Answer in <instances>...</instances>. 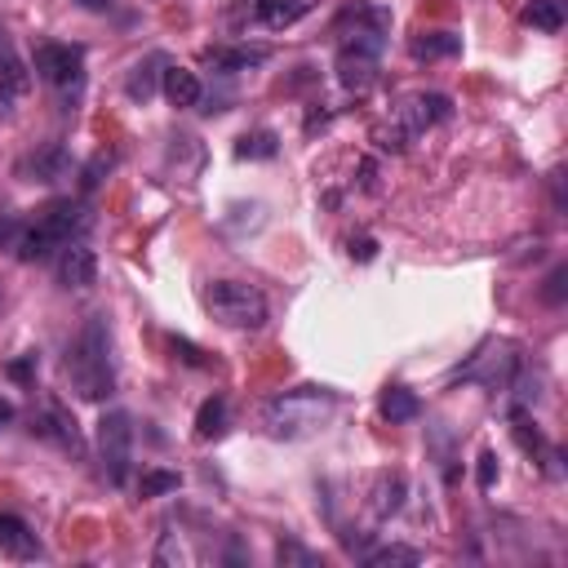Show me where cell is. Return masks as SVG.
Listing matches in <instances>:
<instances>
[{
  "instance_id": "obj_1",
  "label": "cell",
  "mask_w": 568,
  "mask_h": 568,
  "mask_svg": "<svg viewBox=\"0 0 568 568\" xmlns=\"http://www.w3.org/2000/svg\"><path fill=\"white\" fill-rule=\"evenodd\" d=\"M62 373H67V386L80 395V399H106L115 390V364H111V328H106V315H89L80 324V333L71 337L67 346V359H62Z\"/></svg>"
},
{
  "instance_id": "obj_2",
  "label": "cell",
  "mask_w": 568,
  "mask_h": 568,
  "mask_svg": "<svg viewBox=\"0 0 568 568\" xmlns=\"http://www.w3.org/2000/svg\"><path fill=\"white\" fill-rule=\"evenodd\" d=\"M337 413V390L328 386H293L284 395H275L262 413V426L271 439H302L311 430H320L328 417Z\"/></svg>"
},
{
  "instance_id": "obj_3",
  "label": "cell",
  "mask_w": 568,
  "mask_h": 568,
  "mask_svg": "<svg viewBox=\"0 0 568 568\" xmlns=\"http://www.w3.org/2000/svg\"><path fill=\"white\" fill-rule=\"evenodd\" d=\"M84 231H89V209L71 204V200H53L31 222H22V235H18L13 253H18V262H44L49 253L80 240Z\"/></svg>"
},
{
  "instance_id": "obj_4",
  "label": "cell",
  "mask_w": 568,
  "mask_h": 568,
  "mask_svg": "<svg viewBox=\"0 0 568 568\" xmlns=\"http://www.w3.org/2000/svg\"><path fill=\"white\" fill-rule=\"evenodd\" d=\"M204 311L222 324V328H235V333H253L266 324L271 306H266V293L257 284H244V280H213L204 288Z\"/></svg>"
},
{
  "instance_id": "obj_5",
  "label": "cell",
  "mask_w": 568,
  "mask_h": 568,
  "mask_svg": "<svg viewBox=\"0 0 568 568\" xmlns=\"http://www.w3.org/2000/svg\"><path fill=\"white\" fill-rule=\"evenodd\" d=\"M448 115H453V102L444 93H408L390 106V120L382 124L377 142H382V151H404L408 142H417L426 129H435Z\"/></svg>"
},
{
  "instance_id": "obj_6",
  "label": "cell",
  "mask_w": 568,
  "mask_h": 568,
  "mask_svg": "<svg viewBox=\"0 0 568 568\" xmlns=\"http://www.w3.org/2000/svg\"><path fill=\"white\" fill-rule=\"evenodd\" d=\"M377 58H382V18L373 27H355L342 36L337 44V80L346 89H368L377 75Z\"/></svg>"
},
{
  "instance_id": "obj_7",
  "label": "cell",
  "mask_w": 568,
  "mask_h": 568,
  "mask_svg": "<svg viewBox=\"0 0 568 568\" xmlns=\"http://www.w3.org/2000/svg\"><path fill=\"white\" fill-rule=\"evenodd\" d=\"M98 462H102V475L120 488L129 479V462H133V417L124 408H111L102 413L98 422Z\"/></svg>"
},
{
  "instance_id": "obj_8",
  "label": "cell",
  "mask_w": 568,
  "mask_h": 568,
  "mask_svg": "<svg viewBox=\"0 0 568 568\" xmlns=\"http://www.w3.org/2000/svg\"><path fill=\"white\" fill-rule=\"evenodd\" d=\"M31 67H36V75H40L44 84H53L58 93H71V98H75L80 84H84V49H80V44L44 40V44H36Z\"/></svg>"
},
{
  "instance_id": "obj_9",
  "label": "cell",
  "mask_w": 568,
  "mask_h": 568,
  "mask_svg": "<svg viewBox=\"0 0 568 568\" xmlns=\"http://www.w3.org/2000/svg\"><path fill=\"white\" fill-rule=\"evenodd\" d=\"M98 280V257L84 240H71L58 248V284L62 288H89Z\"/></svg>"
},
{
  "instance_id": "obj_10",
  "label": "cell",
  "mask_w": 568,
  "mask_h": 568,
  "mask_svg": "<svg viewBox=\"0 0 568 568\" xmlns=\"http://www.w3.org/2000/svg\"><path fill=\"white\" fill-rule=\"evenodd\" d=\"M31 435H40V439H53L58 448H67V453H80V435H75V422L58 408V404H49L44 413H36L31 417Z\"/></svg>"
},
{
  "instance_id": "obj_11",
  "label": "cell",
  "mask_w": 568,
  "mask_h": 568,
  "mask_svg": "<svg viewBox=\"0 0 568 568\" xmlns=\"http://www.w3.org/2000/svg\"><path fill=\"white\" fill-rule=\"evenodd\" d=\"M0 555H9V559H36L40 555V541H36L31 524L9 515V510H0Z\"/></svg>"
},
{
  "instance_id": "obj_12",
  "label": "cell",
  "mask_w": 568,
  "mask_h": 568,
  "mask_svg": "<svg viewBox=\"0 0 568 568\" xmlns=\"http://www.w3.org/2000/svg\"><path fill=\"white\" fill-rule=\"evenodd\" d=\"M160 89H164V98H169L173 106H195V102L204 98L200 75L186 71V67H169V62H164V71H160Z\"/></svg>"
},
{
  "instance_id": "obj_13",
  "label": "cell",
  "mask_w": 568,
  "mask_h": 568,
  "mask_svg": "<svg viewBox=\"0 0 568 568\" xmlns=\"http://www.w3.org/2000/svg\"><path fill=\"white\" fill-rule=\"evenodd\" d=\"M311 9H315V0H257V4H253L257 22L271 27V31H284V27L302 22Z\"/></svg>"
},
{
  "instance_id": "obj_14",
  "label": "cell",
  "mask_w": 568,
  "mask_h": 568,
  "mask_svg": "<svg viewBox=\"0 0 568 568\" xmlns=\"http://www.w3.org/2000/svg\"><path fill=\"white\" fill-rule=\"evenodd\" d=\"M271 53L266 49H248V44H235V49H204V62L222 75H235V71H248V67H262Z\"/></svg>"
},
{
  "instance_id": "obj_15",
  "label": "cell",
  "mask_w": 568,
  "mask_h": 568,
  "mask_svg": "<svg viewBox=\"0 0 568 568\" xmlns=\"http://www.w3.org/2000/svg\"><path fill=\"white\" fill-rule=\"evenodd\" d=\"M377 413H382L390 426H404V422H417L422 399H417L408 386H386V390L377 395Z\"/></svg>"
},
{
  "instance_id": "obj_16",
  "label": "cell",
  "mask_w": 568,
  "mask_h": 568,
  "mask_svg": "<svg viewBox=\"0 0 568 568\" xmlns=\"http://www.w3.org/2000/svg\"><path fill=\"white\" fill-rule=\"evenodd\" d=\"M18 173H27V182H58V178L67 173V151L53 142V146L27 155V160L18 164Z\"/></svg>"
},
{
  "instance_id": "obj_17",
  "label": "cell",
  "mask_w": 568,
  "mask_h": 568,
  "mask_svg": "<svg viewBox=\"0 0 568 568\" xmlns=\"http://www.w3.org/2000/svg\"><path fill=\"white\" fill-rule=\"evenodd\" d=\"M462 49V36H453V31H417L413 40H408V53L417 58V62H435V58H453Z\"/></svg>"
},
{
  "instance_id": "obj_18",
  "label": "cell",
  "mask_w": 568,
  "mask_h": 568,
  "mask_svg": "<svg viewBox=\"0 0 568 568\" xmlns=\"http://www.w3.org/2000/svg\"><path fill=\"white\" fill-rule=\"evenodd\" d=\"M226 422H231V404L226 395H209L195 413V439H222L226 435Z\"/></svg>"
},
{
  "instance_id": "obj_19",
  "label": "cell",
  "mask_w": 568,
  "mask_h": 568,
  "mask_svg": "<svg viewBox=\"0 0 568 568\" xmlns=\"http://www.w3.org/2000/svg\"><path fill=\"white\" fill-rule=\"evenodd\" d=\"M524 22L537 31H559L564 27V0H532L524 4Z\"/></svg>"
},
{
  "instance_id": "obj_20",
  "label": "cell",
  "mask_w": 568,
  "mask_h": 568,
  "mask_svg": "<svg viewBox=\"0 0 568 568\" xmlns=\"http://www.w3.org/2000/svg\"><path fill=\"white\" fill-rule=\"evenodd\" d=\"M155 67H164V58H160V53H151L146 62H138V67H133V75H129V84H124L133 102H146V98L155 93Z\"/></svg>"
},
{
  "instance_id": "obj_21",
  "label": "cell",
  "mask_w": 568,
  "mask_h": 568,
  "mask_svg": "<svg viewBox=\"0 0 568 568\" xmlns=\"http://www.w3.org/2000/svg\"><path fill=\"white\" fill-rule=\"evenodd\" d=\"M275 151H280V142H275V133H271V129L244 133V138L235 142V155H240V160H271Z\"/></svg>"
},
{
  "instance_id": "obj_22",
  "label": "cell",
  "mask_w": 568,
  "mask_h": 568,
  "mask_svg": "<svg viewBox=\"0 0 568 568\" xmlns=\"http://www.w3.org/2000/svg\"><path fill=\"white\" fill-rule=\"evenodd\" d=\"M364 564L368 568H395V564H422V550H413V546H382V550H368L364 555Z\"/></svg>"
},
{
  "instance_id": "obj_23",
  "label": "cell",
  "mask_w": 568,
  "mask_h": 568,
  "mask_svg": "<svg viewBox=\"0 0 568 568\" xmlns=\"http://www.w3.org/2000/svg\"><path fill=\"white\" fill-rule=\"evenodd\" d=\"M178 484H182L178 470H142L138 493H142V497H164V493H178Z\"/></svg>"
},
{
  "instance_id": "obj_24",
  "label": "cell",
  "mask_w": 568,
  "mask_h": 568,
  "mask_svg": "<svg viewBox=\"0 0 568 568\" xmlns=\"http://www.w3.org/2000/svg\"><path fill=\"white\" fill-rule=\"evenodd\" d=\"M399 497H404V479H399V475H382V484H377V501H373L377 519L395 515V510H399Z\"/></svg>"
},
{
  "instance_id": "obj_25",
  "label": "cell",
  "mask_w": 568,
  "mask_h": 568,
  "mask_svg": "<svg viewBox=\"0 0 568 568\" xmlns=\"http://www.w3.org/2000/svg\"><path fill=\"white\" fill-rule=\"evenodd\" d=\"M275 559H280V564H320V559H315L311 550H302L297 541H280V546H275Z\"/></svg>"
},
{
  "instance_id": "obj_26",
  "label": "cell",
  "mask_w": 568,
  "mask_h": 568,
  "mask_svg": "<svg viewBox=\"0 0 568 568\" xmlns=\"http://www.w3.org/2000/svg\"><path fill=\"white\" fill-rule=\"evenodd\" d=\"M475 479H479V488H484V493L497 484V453H493V448H488V453H479V470H475Z\"/></svg>"
},
{
  "instance_id": "obj_27",
  "label": "cell",
  "mask_w": 568,
  "mask_h": 568,
  "mask_svg": "<svg viewBox=\"0 0 568 568\" xmlns=\"http://www.w3.org/2000/svg\"><path fill=\"white\" fill-rule=\"evenodd\" d=\"M564 275H568L564 266H555V271L546 275V288H541V297H546L550 306H559V302H564Z\"/></svg>"
},
{
  "instance_id": "obj_28",
  "label": "cell",
  "mask_w": 568,
  "mask_h": 568,
  "mask_svg": "<svg viewBox=\"0 0 568 568\" xmlns=\"http://www.w3.org/2000/svg\"><path fill=\"white\" fill-rule=\"evenodd\" d=\"M4 422H13V404L0 395V426H4Z\"/></svg>"
},
{
  "instance_id": "obj_29",
  "label": "cell",
  "mask_w": 568,
  "mask_h": 568,
  "mask_svg": "<svg viewBox=\"0 0 568 568\" xmlns=\"http://www.w3.org/2000/svg\"><path fill=\"white\" fill-rule=\"evenodd\" d=\"M0 67H4V75H18V67L9 62V53H4V49H0Z\"/></svg>"
},
{
  "instance_id": "obj_30",
  "label": "cell",
  "mask_w": 568,
  "mask_h": 568,
  "mask_svg": "<svg viewBox=\"0 0 568 568\" xmlns=\"http://www.w3.org/2000/svg\"><path fill=\"white\" fill-rule=\"evenodd\" d=\"M84 9H111V0H80Z\"/></svg>"
}]
</instances>
